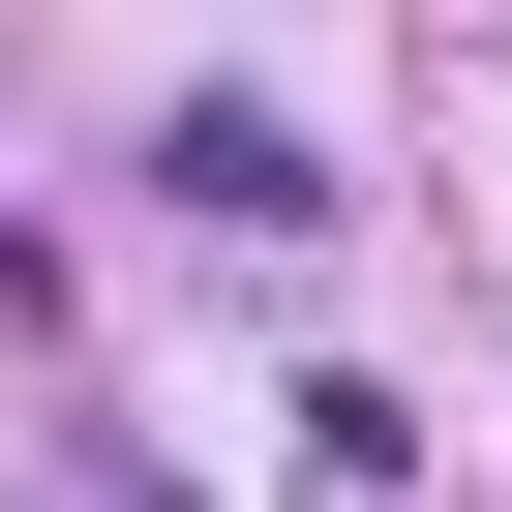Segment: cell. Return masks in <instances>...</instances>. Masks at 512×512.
<instances>
[{"mask_svg":"<svg viewBox=\"0 0 512 512\" xmlns=\"http://www.w3.org/2000/svg\"><path fill=\"white\" fill-rule=\"evenodd\" d=\"M151 181H181L211 241H302V211H332V151H302L272 91H181V121H151Z\"/></svg>","mask_w":512,"mask_h":512,"instance_id":"6da1fadb","label":"cell"}]
</instances>
